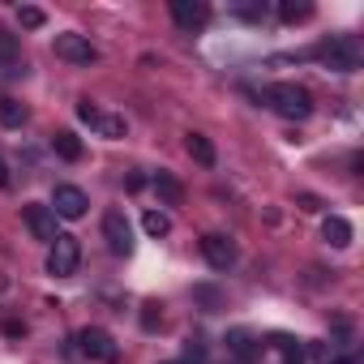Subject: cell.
<instances>
[{
  "mask_svg": "<svg viewBox=\"0 0 364 364\" xmlns=\"http://www.w3.org/2000/svg\"><path fill=\"white\" fill-rule=\"evenodd\" d=\"M69 360L116 364V360H120V347H116V338H112L103 326H86V330H77V334H73V343H69Z\"/></svg>",
  "mask_w": 364,
  "mask_h": 364,
  "instance_id": "6da1fadb",
  "label": "cell"
},
{
  "mask_svg": "<svg viewBox=\"0 0 364 364\" xmlns=\"http://www.w3.org/2000/svg\"><path fill=\"white\" fill-rule=\"evenodd\" d=\"M313 56H317L330 73H355L360 60H364V48H360L355 35H334V39H326Z\"/></svg>",
  "mask_w": 364,
  "mask_h": 364,
  "instance_id": "7a4b0ae2",
  "label": "cell"
},
{
  "mask_svg": "<svg viewBox=\"0 0 364 364\" xmlns=\"http://www.w3.org/2000/svg\"><path fill=\"white\" fill-rule=\"evenodd\" d=\"M266 103L283 116V120H309L313 116V95L296 82H274L266 86Z\"/></svg>",
  "mask_w": 364,
  "mask_h": 364,
  "instance_id": "3957f363",
  "label": "cell"
},
{
  "mask_svg": "<svg viewBox=\"0 0 364 364\" xmlns=\"http://www.w3.org/2000/svg\"><path fill=\"white\" fill-rule=\"evenodd\" d=\"M77 266H82V245H77V236H56L52 249H48V274L69 279V274H77Z\"/></svg>",
  "mask_w": 364,
  "mask_h": 364,
  "instance_id": "277c9868",
  "label": "cell"
},
{
  "mask_svg": "<svg viewBox=\"0 0 364 364\" xmlns=\"http://www.w3.org/2000/svg\"><path fill=\"white\" fill-rule=\"evenodd\" d=\"M103 240H107V249L116 257H129L133 253V228H129L124 210H107L103 215Z\"/></svg>",
  "mask_w": 364,
  "mask_h": 364,
  "instance_id": "5b68a950",
  "label": "cell"
},
{
  "mask_svg": "<svg viewBox=\"0 0 364 364\" xmlns=\"http://www.w3.org/2000/svg\"><path fill=\"white\" fill-rule=\"evenodd\" d=\"M22 219H26L31 236L43 240V245H52V240L60 236V232H56V215H52V206H43V202H26V206H22Z\"/></svg>",
  "mask_w": 364,
  "mask_h": 364,
  "instance_id": "8992f818",
  "label": "cell"
},
{
  "mask_svg": "<svg viewBox=\"0 0 364 364\" xmlns=\"http://www.w3.org/2000/svg\"><path fill=\"white\" fill-rule=\"evenodd\" d=\"M56 56L69 60V65H95L99 60V48L86 35H56Z\"/></svg>",
  "mask_w": 364,
  "mask_h": 364,
  "instance_id": "52a82bcc",
  "label": "cell"
},
{
  "mask_svg": "<svg viewBox=\"0 0 364 364\" xmlns=\"http://www.w3.org/2000/svg\"><path fill=\"white\" fill-rule=\"evenodd\" d=\"M86 193L77 189V185H56V193H52V215L56 219H82L86 215Z\"/></svg>",
  "mask_w": 364,
  "mask_h": 364,
  "instance_id": "ba28073f",
  "label": "cell"
},
{
  "mask_svg": "<svg viewBox=\"0 0 364 364\" xmlns=\"http://www.w3.org/2000/svg\"><path fill=\"white\" fill-rule=\"evenodd\" d=\"M202 253H206V262H210L215 270H232V266H236V240L223 236V232L202 236Z\"/></svg>",
  "mask_w": 364,
  "mask_h": 364,
  "instance_id": "9c48e42d",
  "label": "cell"
},
{
  "mask_svg": "<svg viewBox=\"0 0 364 364\" xmlns=\"http://www.w3.org/2000/svg\"><path fill=\"white\" fill-rule=\"evenodd\" d=\"M171 18L180 31H202L210 22V5L206 0H171Z\"/></svg>",
  "mask_w": 364,
  "mask_h": 364,
  "instance_id": "30bf717a",
  "label": "cell"
},
{
  "mask_svg": "<svg viewBox=\"0 0 364 364\" xmlns=\"http://www.w3.org/2000/svg\"><path fill=\"white\" fill-rule=\"evenodd\" d=\"M351 223L343 219V215H326V223H321V240L330 245V249H347L351 245Z\"/></svg>",
  "mask_w": 364,
  "mask_h": 364,
  "instance_id": "8fae6325",
  "label": "cell"
},
{
  "mask_svg": "<svg viewBox=\"0 0 364 364\" xmlns=\"http://www.w3.org/2000/svg\"><path fill=\"white\" fill-rule=\"evenodd\" d=\"M228 351H232L240 364H249V360H257L262 338H257V334H249V330H232V334H228Z\"/></svg>",
  "mask_w": 364,
  "mask_h": 364,
  "instance_id": "7c38bea8",
  "label": "cell"
},
{
  "mask_svg": "<svg viewBox=\"0 0 364 364\" xmlns=\"http://www.w3.org/2000/svg\"><path fill=\"white\" fill-rule=\"evenodd\" d=\"M0 65H5V73H22V48L9 31H0Z\"/></svg>",
  "mask_w": 364,
  "mask_h": 364,
  "instance_id": "4fadbf2b",
  "label": "cell"
},
{
  "mask_svg": "<svg viewBox=\"0 0 364 364\" xmlns=\"http://www.w3.org/2000/svg\"><path fill=\"white\" fill-rule=\"evenodd\" d=\"M52 150H56L65 163H77V159H82V137H77L73 129H60V133L52 137Z\"/></svg>",
  "mask_w": 364,
  "mask_h": 364,
  "instance_id": "5bb4252c",
  "label": "cell"
},
{
  "mask_svg": "<svg viewBox=\"0 0 364 364\" xmlns=\"http://www.w3.org/2000/svg\"><path fill=\"white\" fill-rule=\"evenodd\" d=\"M185 150L193 154V163L215 167V146H210V137H206V133H189V137H185Z\"/></svg>",
  "mask_w": 364,
  "mask_h": 364,
  "instance_id": "9a60e30c",
  "label": "cell"
},
{
  "mask_svg": "<svg viewBox=\"0 0 364 364\" xmlns=\"http://www.w3.org/2000/svg\"><path fill=\"white\" fill-rule=\"evenodd\" d=\"M270 343H274V351H279L283 364H304V343H296L291 334H274Z\"/></svg>",
  "mask_w": 364,
  "mask_h": 364,
  "instance_id": "2e32d148",
  "label": "cell"
},
{
  "mask_svg": "<svg viewBox=\"0 0 364 364\" xmlns=\"http://www.w3.org/2000/svg\"><path fill=\"white\" fill-rule=\"evenodd\" d=\"M279 18H283L287 26H300V22L313 18V5H309V0H283V5H279Z\"/></svg>",
  "mask_w": 364,
  "mask_h": 364,
  "instance_id": "e0dca14e",
  "label": "cell"
},
{
  "mask_svg": "<svg viewBox=\"0 0 364 364\" xmlns=\"http://www.w3.org/2000/svg\"><path fill=\"white\" fill-rule=\"evenodd\" d=\"M26 103H18V99H0V124L5 129H22L26 124Z\"/></svg>",
  "mask_w": 364,
  "mask_h": 364,
  "instance_id": "ac0fdd59",
  "label": "cell"
},
{
  "mask_svg": "<svg viewBox=\"0 0 364 364\" xmlns=\"http://www.w3.org/2000/svg\"><path fill=\"white\" fill-rule=\"evenodd\" d=\"M154 193H159L167 206H180V198H185V189H180V180H171L167 171H159V176H154Z\"/></svg>",
  "mask_w": 364,
  "mask_h": 364,
  "instance_id": "d6986e66",
  "label": "cell"
},
{
  "mask_svg": "<svg viewBox=\"0 0 364 364\" xmlns=\"http://www.w3.org/2000/svg\"><path fill=\"white\" fill-rule=\"evenodd\" d=\"M141 228H146V236H154V240H159V236H167V232H171V219H167L163 210H146V215H141Z\"/></svg>",
  "mask_w": 364,
  "mask_h": 364,
  "instance_id": "ffe728a7",
  "label": "cell"
},
{
  "mask_svg": "<svg viewBox=\"0 0 364 364\" xmlns=\"http://www.w3.org/2000/svg\"><path fill=\"white\" fill-rule=\"evenodd\" d=\"M95 129L103 133V137H124V116H107V112H99V120H95Z\"/></svg>",
  "mask_w": 364,
  "mask_h": 364,
  "instance_id": "44dd1931",
  "label": "cell"
},
{
  "mask_svg": "<svg viewBox=\"0 0 364 364\" xmlns=\"http://www.w3.org/2000/svg\"><path fill=\"white\" fill-rule=\"evenodd\" d=\"M236 9V18H245V22H262L266 18V5H257V0H240V5H232Z\"/></svg>",
  "mask_w": 364,
  "mask_h": 364,
  "instance_id": "7402d4cb",
  "label": "cell"
},
{
  "mask_svg": "<svg viewBox=\"0 0 364 364\" xmlns=\"http://www.w3.org/2000/svg\"><path fill=\"white\" fill-rule=\"evenodd\" d=\"M18 22H22L26 31H39L48 18H43V9H35V5H22V9H18Z\"/></svg>",
  "mask_w": 364,
  "mask_h": 364,
  "instance_id": "603a6c76",
  "label": "cell"
},
{
  "mask_svg": "<svg viewBox=\"0 0 364 364\" xmlns=\"http://www.w3.org/2000/svg\"><path fill=\"white\" fill-rule=\"evenodd\" d=\"M77 120H86V124L95 129V120H99V107H95L90 99H82V103H77Z\"/></svg>",
  "mask_w": 364,
  "mask_h": 364,
  "instance_id": "cb8c5ba5",
  "label": "cell"
},
{
  "mask_svg": "<svg viewBox=\"0 0 364 364\" xmlns=\"http://www.w3.org/2000/svg\"><path fill=\"white\" fill-rule=\"evenodd\" d=\"M154 309H159V304H146V313H141V326H146V330H154V326L163 321V317H159Z\"/></svg>",
  "mask_w": 364,
  "mask_h": 364,
  "instance_id": "d4e9b609",
  "label": "cell"
},
{
  "mask_svg": "<svg viewBox=\"0 0 364 364\" xmlns=\"http://www.w3.org/2000/svg\"><path fill=\"white\" fill-rule=\"evenodd\" d=\"M296 202H300V210H321V202H317V198H313V193H300V198H296Z\"/></svg>",
  "mask_w": 364,
  "mask_h": 364,
  "instance_id": "484cf974",
  "label": "cell"
},
{
  "mask_svg": "<svg viewBox=\"0 0 364 364\" xmlns=\"http://www.w3.org/2000/svg\"><path fill=\"white\" fill-rule=\"evenodd\" d=\"M5 185H9V163L0 159V189H5Z\"/></svg>",
  "mask_w": 364,
  "mask_h": 364,
  "instance_id": "4316f807",
  "label": "cell"
},
{
  "mask_svg": "<svg viewBox=\"0 0 364 364\" xmlns=\"http://www.w3.org/2000/svg\"><path fill=\"white\" fill-rule=\"evenodd\" d=\"M326 364H351V360H326Z\"/></svg>",
  "mask_w": 364,
  "mask_h": 364,
  "instance_id": "83f0119b",
  "label": "cell"
},
{
  "mask_svg": "<svg viewBox=\"0 0 364 364\" xmlns=\"http://www.w3.org/2000/svg\"><path fill=\"white\" fill-rule=\"evenodd\" d=\"M189 364H202V360H189Z\"/></svg>",
  "mask_w": 364,
  "mask_h": 364,
  "instance_id": "f1b7e54d",
  "label": "cell"
}]
</instances>
